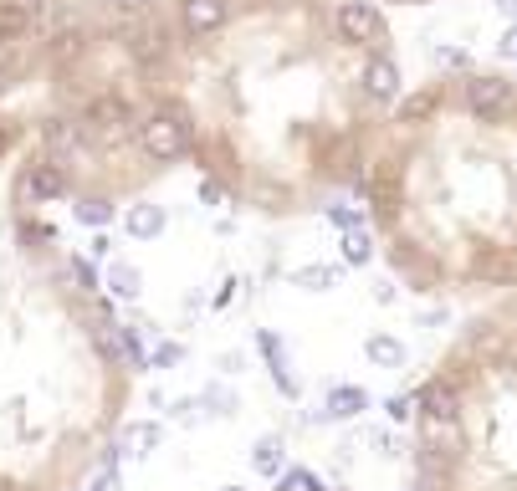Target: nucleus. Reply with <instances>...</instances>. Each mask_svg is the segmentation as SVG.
<instances>
[{"mask_svg": "<svg viewBox=\"0 0 517 491\" xmlns=\"http://www.w3.org/2000/svg\"><path fill=\"white\" fill-rule=\"evenodd\" d=\"M400 93L379 0H169L185 169L246 215L297 220L359 190Z\"/></svg>", "mask_w": 517, "mask_h": 491, "instance_id": "f257e3e1", "label": "nucleus"}, {"mask_svg": "<svg viewBox=\"0 0 517 491\" xmlns=\"http://www.w3.org/2000/svg\"><path fill=\"white\" fill-rule=\"evenodd\" d=\"M52 205L67 154L36 26L0 47V491H82L134 399L128 338Z\"/></svg>", "mask_w": 517, "mask_h": 491, "instance_id": "f03ea898", "label": "nucleus"}, {"mask_svg": "<svg viewBox=\"0 0 517 491\" xmlns=\"http://www.w3.org/2000/svg\"><path fill=\"white\" fill-rule=\"evenodd\" d=\"M369 236L415 297L517 292V72L446 67L405 87L359 180Z\"/></svg>", "mask_w": 517, "mask_h": 491, "instance_id": "7ed1b4c3", "label": "nucleus"}, {"mask_svg": "<svg viewBox=\"0 0 517 491\" xmlns=\"http://www.w3.org/2000/svg\"><path fill=\"white\" fill-rule=\"evenodd\" d=\"M410 491H517V292L430 359L405 430Z\"/></svg>", "mask_w": 517, "mask_h": 491, "instance_id": "20e7f679", "label": "nucleus"}, {"mask_svg": "<svg viewBox=\"0 0 517 491\" xmlns=\"http://www.w3.org/2000/svg\"><path fill=\"white\" fill-rule=\"evenodd\" d=\"M62 6H67V0H0V47L31 36L36 26H47Z\"/></svg>", "mask_w": 517, "mask_h": 491, "instance_id": "39448f33", "label": "nucleus"}, {"mask_svg": "<svg viewBox=\"0 0 517 491\" xmlns=\"http://www.w3.org/2000/svg\"><path fill=\"white\" fill-rule=\"evenodd\" d=\"M379 6L384 11H390V6H446V0H379Z\"/></svg>", "mask_w": 517, "mask_h": 491, "instance_id": "423d86ee", "label": "nucleus"}]
</instances>
